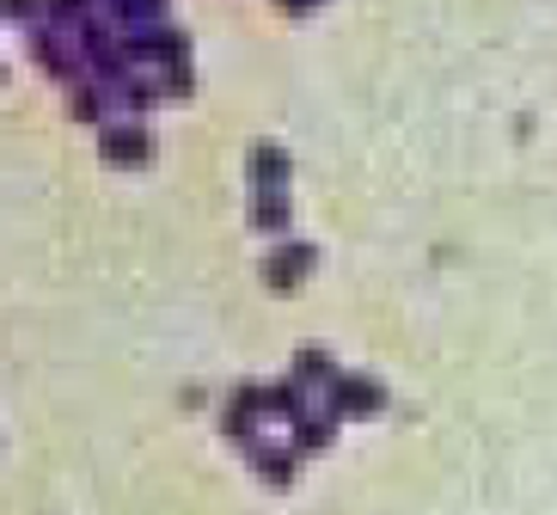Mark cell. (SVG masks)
I'll return each instance as SVG.
<instances>
[{"label":"cell","mask_w":557,"mask_h":515,"mask_svg":"<svg viewBox=\"0 0 557 515\" xmlns=\"http://www.w3.org/2000/svg\"><path fill=\"white\" fill-rule=\"evenodd\" d=\"M104 154L123 160V167H135V160L148 154V135H141V130H111V135H104Z\"/></svg>","instance_id":"6da1fadb"}]
</instances>
